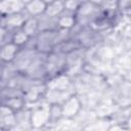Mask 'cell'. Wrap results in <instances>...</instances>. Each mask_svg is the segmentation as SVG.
I'll return each instance as SVG.
<instances>
[{"instance_id": "6da1fadb", "label": "cell", "mask_w": 131, "mask_h": 131, "mask_svg": "<svg viewBox=\"0 0 131 131\" xmlns=\"http://www.w3.org/2000/svg\"><path fill=\"white\" fill-rule=\"evenodd\" d=\"M73 79V87L75 93L80 95L91 91H103L107 84L103 75L83 69Z\"/></svg>"}, {"instance_id": "7a4b0ae2", "label": "cell", "mask_w": 131, "mask_h": 131, "mask_svg": "<svg viewBox=\"0 0 131 131\" xmlns=\"http://www.w3.org/2000/svg\"><path fill=\"white\" fill-rule=\"evenodd\" d=\"M107 34L99 33L89 26H86V27L76 26L74 28V37L79 42L80 46L84 49H89L102 43L104 40V37Z\"/></svg>"}, {"instance_id": "3957f363", "label": "cell", "mask_w": 131, "mask_h": 131, "mask_svg": "<svg viewBox=\"0 0 131 131\" xmlns=\"http://www.w3.org/2000/svg\"><path fill=\"white\" fill-rule=\"evenodd\" d=\"M105 10L97 6L96 4L92 3L89 0L82 1L81 5L75 12L77 26L79 27H86L90 26L94 20L100 17Z\"/></svg>"}, {"instance_id": "277c9868", "label": "cell", "mask_w": 131, "mask_h": 131, "mask_svg": "<svg viewBox=\"0 0 131 131\" xmlns=\"http://www.w3.org/2000/svg\"><path fill=\"white\" fill-rule=\"evenodd\" d=\"M85 54H86V49L82 47L77 48L64 54L66 57L64 73L73 78L81 71H83L85 66Z\"/></svg>"}, {"instance_id": "5b68a950", "label": "cell", "mask_w": 131, "mask_h": 131, "mask_svg": "<svg viewBox=\"0 0 131 131\" xmlns=\"http://www.w3.org/2000/svg\"><path fill=\"white\" fill-rule=\"evenodd\" d=\"M31 108L32 129H44L49 123V104L43 100Z\"/></svg>"}, {"instance_id": "8992f818", "label": "cell", "mask_w": 131, "mask_h": 131, "mask_svg": "<svg viewBox=\"0 0 131 131\" xmlns=\"http://www.w3.org/2000/svg\"><path fill=\"white\" fill-rule=\"evenodd\" d=\"M44 66H45L47 79L56 74L64 72V68H66L64 54H61V53H58L55 51H51V52L47 53L45 55Z\"/></svg>"}, {"instance_id": "52a82bcc", "label": "cell", "mask_w": 131, "mask_h": 131, "mask_svg": "<svg viewBox=\"0 0 131 131\" xmlns=\"http://www.w3.org/2000/svg\"><path fill=\"white\" fill-rule=\"evenodd\" d=\"M46 91V85L44 81H35L31 84L24 92L23 97L25 99L26 105L32 107L43 100L44 93Z\"/></svg>"}, {"instance_id": "ba28073f", "label": "cell", "mask_w": 131, "mask_h": 131, "mask_svg": "<svg viewBox=\"0 0 131 131\" xmlns=\"http://www.w3.org/2000/svg\"><path fill=\"white\" fill-rule=\"evenodd\" d=\"M45 55L44 53L38 52L36 56L33 58L31 63L28 66L26 71L24 72L25 75H27L29 78L36 80V81H46L47 76H46V71H45V66H44V60H45Z\"/></svg>"}, {"instance_id": "9c48e42d", "label": "cell", "mask_w": 131, "mask_h": 131, "mask_svg": "<svg viewBox=\"0 0 131 131\" xmlns=\"http://www.w3.org/2000/svg\"><path fill=\"white\" fill-rule=\"evenodd\" d=\"M38 53V51L36 49L30 48V47H21L18 49L15 57L13 58V60L10 62L12 64V67L19 73H24L26 71V69L28 68V66L31 63V61L33 60V58L36 56V54Z\"/></svg>"}, {"instance_id": "30bf717a", "label": "cell", "mask_w": 131, "mask_h": 131, "mask_svg": "<svg viewBox=\"0 0 131 131\" xmlns=\"http://www.w3.org/2000/svg\"><path fill=\"white\" fill-rule=\"evenodd\" d=\"M45 85L47 89H55V90H74L73 87V79L71 76L66 74L64 72L56 74L45 81ZM75 91V90H74Z\"/></svg>"}, {"instance_id": "8fae6325", "label": "cell", "mask_w": 131, "mask_h": 131, "mask_svg": "<svg viewBox=\"0 0 131 131\" xmlns=\"http://www.w3.org/2000/svg\"><path fill=\"white\" fill-rule=\"evenodd\" d=\"M60 106L62 119L64 120H73L82 108L80 98L76 93L72 94L68 99H66L60 104Z\"/></svg>"}, {"instance_id": "7c38bea8", "label": "cell", "mask_w": 131, "mask_h": 131, "mask_svg": "<svg viewBox=\"0 0 131 131\" xmlns=\"http://www.w3.org/2000/svg\"><path fill=\"white\" fill-rule=\"evenodd\" d=\"M27 17H28V15L25 11L14 13V14L5 15V16H2L1 26L9 32H14L16 30L21 29Z\"/></svg>"}, {"instance_id": "4fadbf2b", "label": "cell", "mask_w": 131, "mask_h": 131, "mask_svg": "<svg viewBox=\"0 0 131 131\" xmlns=\"http://www.w3.org/2000/svg\"><path fill=\"white\" fill-rule=\"evenodd\" d=\"M74 93V90H55L46 88V91L43 96V101L47 104H61Z\"/></svg>"}, {"instance_id": "5bb4252c", "label": "cell", "mask_w": 131, "mask_h": 131, "mask_svg": "<svg viewBox=\"0 0 131 131\" xmlns=\"http://www.w3.org/2000/svg\"><path fill=\"white\" fill-rule=\"evenodd\" d=\"M15 124L13 130H32L31 126V108L25 105L14 113Z\"/></svg>"}, {"instance_id": "9a60e30c", "label": "cell", "mask_w": 131, "mask_h": 131, "mask_svg": "<svg viewBox=\"0 0 131 131\" xmlns=\"http://www.w3.org/2000/svg\"><path fill=\"white\" fill-rule=\"evenodd\" d=\"M14 111L0 103V130H13L15 124Z\"/></svg>"}, {"instance_id": "2e32d148", "label": "cell", "mask_w": 131, "mask_h": 131, "mask_svg": "<svg viewBox=\"0 0 131 131\" xmlns=\"http://www.w3.org/2000/svg\"><path fill=\"white\" fill-rule=\"evenodd\" d=\"M25 3L21 0H1L0 1V13L2 16L14 14L24 11Z\"/></svg>"}, {"instance_id": "e0dca14e", "label": "cell", "mask_w": 131, "mask_h": 131, "mask_svg": "<svg viewBox=\"0 0 131 131\" xmlns=\"http://www.w3.org/2000/svg\"><path fill=\"white\" fill-rule=\"evenodd\" d=\"M18 49L19 48L12 42H8V43H5L4 45H2L0 47V62L10 63L13 60V58L15 57Z\"/></svg>"}, {"instance_id": "ac0fdd59", "label": "cell", "mask_w": 131, "mask_h": 131, "mask_svg": "<svg viewBox=\"0 0 131 131\" xmlns=\"http://www.w3.org/2000/svg\"><path fill=\"white\" fill-rule=\"evenodd\" d=\"M77 26L76 16L75 13L67 11L63 9V11L57 16V27L58 29L62 30H73Z\"/></svg>"}, {"instance_id": "d6986e66", "label": "cell", "mask_w": 131, "mask_h": 131, "mask_svg": "<svg viewBox=\"0 0 131 131\" xmlns=\"http://www.w3.org/2000/svg\"><path fill=\"white\" fill-rule=\"evenodd\" d=\"M46 8V4L42 0H31L25 4L24 11L27 13L28 16L37 17L44 13Z\"/></svg>"}, {"instance_id": "ffe728a7", "label": "cell", "mask_w": 131, "mask_h": 131, "mask_svg": "<svg viewBox=\"0 0 131 131\" xmlns=\"http://www.w3.org/2000/svg\"><path fill=\"white\" fill-rule=\"evenodd\" d=\"M38 21V29L39 32H44V31H54L58 29L57 27V17L49 16L45 13L39 15L36 17Z\"/></svg>"}, {"instance_id": "44dd1931", "label": "cell", "mask_w": 131, "mask_h": 131, "mask_svg": "<svg viewBox=\"0 0 131 131\" xmlns=\"http://www.w3.org/2000/svg\"><path fill=\"white\" fill-rule=\"evenodd\" d=\"M80 44L79 42L76 40L75 37H70V38H67L62 41H60L59 43H57L53 49V51L55 52H58V53H61V54H67L77 48H80Z\"/></svg>"}, {"instance_id": "7402d4cb", "label": "cell", "mask_w": 131, "mask_h": 131, "mask_svg": "<svg viewBox=\"0 0 131 131\" xmlns=\"http://www.w3.org/2000/svg\"><path fill=\"white\" fill-rule=\"evenodd\" d=\"M21 30L30 37V38H34L38 33H39V29H38V21L36 17L33 16H28L21 27Z\"/></svg>"}, {"instance_id": "603a6c76", "label": "cell", "mask_w": 131, "mask_h": 131, "mask_svg": "<svg viewBox=\"0 0 131 131\" xmlns=\"http://www.w3.org/2000/svg\"><path fill=\"white\" fill-rule=\"evenodd\" d=\"M63 2L61 0H54L48 4H46V8L44 13L49 15V16H53V17H57L62 11H63Z\"/></svg>"}, {"instance_id": "cb8c5ba5", "label": "cell", "mask_w": 131, "mask_h": 131, "mask_svg": "<svg viewBox=\"0 0 131 131\" xmlns=\"http://www.w3.org/2000/svg\"><path fill=\"white\" fill-rule=\"evenodd\" d=\"M29 41H30V37L21 29L12 32L11 34V42L15 44L18 48L25 47L29 43Z\"/></svg>"}, {"instance_id": "d4e9b609", "label": "cell", "mask_w": 131, "mask_h": 131, "mask_svg": "<svg viewBox=\"0 0 131 131\" xmlns=\"http://www.w3.org/2000/svg\"><path fill=\"white\" fill-rule=\"evenodd\" d=\"M0 103L8 106L9 108H11L12 111L16 112L20 108H23L25 105H26V102H25V99L23 96H14V97H10V98H7V99H4L3 101H1Z\"/></svg>"}, {"instance_id": "484cf974", "label": "cell", "mask_w": 131, "mask_h": 131, "mask_svg": "<svg viewBox=\"0 0 131 131\" xmlns=\"http://www.w3.org/2000/svg\"><path fill=\"white\" fill-rule=\"evenodd\" d=\"M116 9L123 17H128L131 11V0H117Z\"/></svg>"}, {"instance_id": "4316f807", "label": "cell", "mask_w": 131, "mask_h": 131, "mask_svg": "<svg viewBox=\"0 0 131 131\" xmlns=\"http://www.w3.org/2000/svg\"><path fill=\"white\" fill-rule=\"evenodd\" d=\"M92 3L96 4L100 8H102L105 11H111V10H117L116 9V4L117 0H89Z\"/></svg>"}, {"instance_id": "83f0119b", "label": "cell", "mask_w": 131, "mask_h": 131, "mask_svg": "<svg viewBox=\"0 0 131 131\" xmlns=\"http://www.w3.org/2000/svg\"><path fill=\"white\" fill-rule=\"evenodd\" d=\"M63 8L67 11L75 13L82 3V0H63Z\"/></svg>"}, {"instance_id": "f1b7e54d", "label": "cell", "mask_w": 131, "mask_h": 131, "mask_svg": "<svg viewBox=\"0 0 131 131\" xmlns=\"http://www.w3.org/2000/svg\"><path fill=\"white\" fill-rule=\"evenodd\" d=\"M11 34L12 32L7 31L5 28L0 26V47L4 45L5 43L11 42Z\"/></svg>"}, {"instance_id": "f546056e", "label": "cell", "mask_w": 131, "mask_h": 131, "mask_svg": "<svg viewBox=\"0 0 131 131\" xmlns=\"http://www.w3.org/2000/svg\"><path fill=\"white\" fill-rule=\"evenodd\" d=\"M2 70H3V63L0 62V81H1V77H2Z\"/></svg>"}, {"instance_id": "4dcf8cb0", "label": "cell", "mask_w": 131, "mask_h": 131, "mask_svg": "<svg viewBox=\"0 0 131 131\" xmlns=\"http://www.w3.org/2000/svg\"><path fill=\"white\" fill-rule=\"evenodd\" d=\"M45 4H48V3H50V2H52V1H54V0H42Z\"/></svg>"}, {"instance_id": "1f68e13d", "label": "cell", "mask_w": 131, "mask_h": 131, "mask_svg": "<svg viewBox=\"0 0 131 131\" xmlns=\"http://www.w3.org/2000/svg\"><path fill=\"white\" fill-rule=\"evenodd\" d=\"M21 1H23V2L26 4V3H28V2H29V1H31V0H21Z\"/></svg>"}, {"instance_id": "d6a6232c", "label": "cell", "mask_w": 131, "mask_h": 131, "mask_svg": "<svg viewBox=\"0 0 131 131\" xmlns=\"http://www.w3.org/2000/svg\"><path fill=\"white\" fill-rule=\"evenodd\" d=\"M1 20H2V15H1V13H0V26H1Z\"/></svg>"}, {"instance_id": "836d02e7", "label": "cell", "mask_w": 131, "mask_h": 131, "mask_svg": "<svg viewBox=\"0 0 131 131\" xmlns=\"http://www.w3.org/2000/svg\"><path fill=\"white\" fill-rule=\"evenodd\" d=\"M82 1H85V0H82Z\"/></svg>"}, {"instance_id": "e575fe53", "label": "cell", "mask_w": 131, "mask_h": 131, "mask_svg": "<svg viewBox=\"0 0 131 131\" xmlns=\"http://www.w3.org/2000/svg\"><path fill=\"white\" fill-rule=\"evenodd\" d=\"M61 1H63V0H61Z\"/></svg>"}, {"instance_id": "d590c367", "label": "cell", "mask_w": 131, "mask_h": 131, "mask_svg": "<svg viewBox=\"0 0 131 131\" xmlns=\"http://www.w3.org/2000/svg\"><path fill=\"white\" fill-rule=\"evenodd\" d=\"M0 1H1V0H0Z\"/></svg>"}]
</instances>
